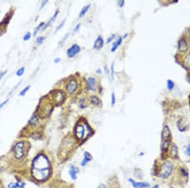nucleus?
<instances>
[{"label":"nucleus","mask_w":190,"mask_h":188,"mask_svg":"<svg viewBox=\"0 0 190 188\" xmlns=\"http://www.w3.org/2000/svg\"><path fill=\"white\" fill-rule=\"evenodd\" d=\"M32 174L38 181L46 180L50 176V162L44 155H39L35 158L32 164Z\"/></svg>","instance_id":"f257e3e1"},{"label":"nucleus","mask_w":190,"mask_h":188,"mask_svg":"<svg viewBox=\"0 0 190 188\" xmlns=\"http://www.w3.org/2000/svg\"><path fill=\"white\" fill-rule=\"evenodd\" d=\"M90 132H91V129L86 124H80L77 125L75 129V134H76V137L80 140L86 138L89 135Z\"/></svg>","instance_id":"f03ea898"},{"label":"nucleus","mask_w":190,"mask_h":188,"mask_svg":"<svg viewBox=\"0 0 190 188\" xmlns=\"http://www.w3.org/2000/svg\"><path fill=\"white\" fill-rule=\"evenodd\" d=\"M173 168V165L170 162H165L161 166L160 170V176L163 179H166L171 174Z\"/></svg>","instance_id":"7ed1b4c3"},{"label":"nucleus","mask_w":190,"mask_h":188,"mask_svg":"<svg viewBox=\"0 0 190 188\" xmlns=\"http://www.w3.org/2000/svg\"><path fill=\"white\" fill-rule=\"evenodd\" d=\"M24 143L18 142L14 146V155L17 159H21L24 156Z\"/></svg>","instance_id":"20e7f679"},{"label":"nucleus","mask_w":190,"mask_h":188,"mask_svg":"<svg viewBox=\"0 0 190 188\" xmlns=\"http://www.w3.org/2000/svg\"><path fill=\"white\" fill-rule=\"evenodd\" d=\"M80 51V48L79 45L73 44L67 51V54L69 58H74Z\"/></svg>","instance_id":"39448f33"},{"label":"nucleus","mask_w":190,"mask_h":188,"mask_svg":"<svg viewBox=\"0 0 190 188\" xmlns=\"http://www.w3.org/2000/svg\"><path fill=\"white\" fill-rule=\"evenodd\" d=\"M51 107L48 103H45L43 105V107L40 108V116L43 118L48 116L51 112Z\"/></svg>","instance_id":"423d86ee"},{"label":"nucleus","mask_w":190,"mask_h":188,"mask_svg":"<svg viewBox=\"0 0 190 188\" xmlns=\"http://www.w3.org/2000/svg\"><path fill=\"white\" fill-rule=\"evenodd\" d=\"M77 88V82L76 80H72L67 85L66 89L69 94H72L76 91Z\"/></svg>","instance_id":"0eeeda50"},{"label":"nucleus","mask_w":190,"mask_h":188,"mask_svg":"<svg viewBox=\"0 0 190 188\" xmlns=\"http://www.w3.org/2000/svg\"><path fill=\"white\" fill-rule=\"evenodd\" d=\"M170 137H171V134H170V130L167 125L164 126L163 130L162 133V141H170Z\"/></svg>","instance_id":"6e6552de"},{"label":"nucleus","mask_w":190,"mask_h":188,"mask_svg":"<svg viewBox=\"0 0 190 188\" xmlns=\"http://www.w3.org/2000/svg\"><path fill=\"white\" fill-rule=\"evenodd\" d=\"M104 44V41L103 38L101 36H99L97 37V39H96L95 43H94V48L95 50H99V49L102 48Z\"/></svg>","instance_id":"1a4fd4ad"},{"label":"nucleus","mask_w":190,"mask_h":188,"mask_svg":"<svg viewBox=\"0 0 190 188\" xmlns=\"http://www.w3.org/2000/svg\"><path fill=\"white\" fill-rule=\"evenodd\" d=\"M53 97H54V100L55 101V103H58V104L62 103L64 101V98H65V96H64V93L61 92H55Z\"/></svg>","instance_id":"9d476101"},{"label":"nucleus","mask_w":190,"mask_h":188,"mask_svg":"<svg viewBox=\"0 0 190 188\" xmlns=\"http://www.w3.org/2000/svg\"><path fill=\"white\" fill-rule=\"evenodd\" d=\"M129 181L131 182V184H132V186H134V187L135 188H141V187H148L150 186L148 183L147 182H135L134 180L132 179H129Z\"/></svg>","instance_id":"9b49d317"},{"label":"nucleus","mask_w":190,"mask_h":188,"mask_svg":"<svg viewBox=\"0 0 190 188\" xmlns=\"http://www.w3.org/2000/svg\"><path fill=\"white\" fill-rule=\"evenodd\" d=\"M95 83L96 80L93 77H89L87 79V88L89 91H93L95 90Z\"/></svg>","instance_id":"f8f14e48"},{"label":"nucleus","mask_w":190,"mask_h":188,"mask_svg":"<svg viewBox=\"0 0 190 188\" xmlns=\"http://www.w3.org/2000/svg\"><path fill=\"white\" fill-rule=\"evenodd\" d=\"M177 126L178 128L181 131H184L186 129L187 127H188V123H187L186 121L184 119H180L178 121V123H177Z\"/></svg>","instance_id":"ddd939ff"},{"label":"nucleus","mask_w":190,"mask_h":188,"mask_svg":"<svg viewBox=\"0 0 190 188\" xmlns=\"http://www.w3.org/2000/svg\"><path fill=\"white\" fill-rule=\"evenodd\" d=\"M58 12H59V11H58V10H57L55 12V13L54 15H53V17H51V19H50V20H49L47 24H46V25H44V26L43 29V30L46 29H47L48 27H50L52 25V24H53V22H55V19L57 18V15H58Z\"/></svg>","instance_id":"4468645a"},{"label":"nucleus","mask_w":190,"mask_h":188,"mask_svg":"<svg viewBox=\"0 0 190 188\" xmlns=\"http://www.w3.org/2000/svg\"><path fill=\"white\" fill-rule=\"evenodd\" d=\"M179 50L181 52H185L188 50V44H187L184 39H182V40L180 41L179 43Z\"/></svg>","instance_id":"2eb2a0df"},{"label":"nucleus","mask_w":190,"mask_h":188,"mask_svg":"<svg viewBox=\"0 0 190 188\" xmlns=\"http://www.w3.org/2000/svg\"><path fill=\"white\" fill-rule=\"evenodd\" d=\"M78 172H79V170H78L76 167L71 166L70 168L69 174L70 175V177L73 180H76V178H77V174Z\"/></svg>","instance_id":"dca6fc26"},{"label":"nucleus","mask_w":190,"mask_h":188,"mask_svg":"<svg viewBox=\"0 0 190 188\" xmlns=\"http://www.w3.org/2000/svg\"><path fill=\"white\" fill-rule=\"evenodd\" d=\"M25 186V183L22 182H11L8 184V188H22Z\"/></svg>","instance_id":"f3484780"},{"label":"nucleus","mask_w":190,"mask_h":188,"mask_svg":"<svg viewBox=\"0 0 190 188\" xmlns=\"http://www.w3.org/2000/svg\"><path fill=\"white\" fill-rule=\"evenodd\" d=\"M92 160V156L88 152H85L84 153V159L83 162H82L81 165L83 166L86 165L87 164V163L90 160Z\"/></svg>","instance_id":"a211bd4d"},{"label":"nucleus","mask_w":190,"mask_h":188,"mask_svg":"<svg viewBox=\"0 0 190 188\" xmlns=\"http://www.w3.org/2000/svg\"><path fill=\"white\" fill-rule=\"evenodd\" d=\"M122 41V37H119L118 38V39L117 40V41H115L113 43L112 48L111 49V51H112V52L115 51V50H117V48L119 47V46H120V45L121 44Z\"/></svg>","instance_id":"6ab92c4d"},{"label":"nucleus","mask_w":190,"mask_h":188,"mask_svg":"<svg viewBox=\"0 0 190 188\" xmlns=\"http://www.w3.org/2000/svg\"><path fill=\"white\" fill-rule=\"evenodd\" d=\"M38 122H39L38 117L35 115H34L31 117V118H30L29 121V123L32 125H36L38 124Z\"/></svg>","instance_id":"aec40b11"},{"label":"nucleus","mask_w":190,"mask_h":188,"mask_svg":"<svg viewBox=\"0 0 190 188\" xmlns=\"http://www.w3.org/2000/svg\"><path fill=\"white\" fill-rule=\"evenodd\" d=\"M91 104H93V105L95 106H99V103H100V101H99V99L96 97V96H92L91 98Z\"/></svg>","instance_id":"412c9836"},{"label":"nucleus","mask_w":190,"mask_h":188,"mask_svg":"<svg viewBox=\"0 0 190 188\" xmlns=\"http://www.w3.org/2000/svg\"><path fill=\"white\" fill-rule=\"evenodd\" d=\"M89 7H90V5H87V6H84V7L81 10L80 13H79V18H81V17H84V16L85 15V14L86 13V12H87V10H88L89 8Z\"/></svg>","instance_id":"4be33fe9"},{"label":"nucleus","mask_w":190,"mask_h":188,"mask_svg":"<svg viewBox=\"0 0 190 188\" xmlns=\"http://www.w3.org/2000/svg\"><path fill=\"white\" fill-rule=\"evenodd\" d=\"M170 141H163L162 145V149L163 152H165V151L167 150L168 148H169V146L170 144Z\"/></svg>","instance_id":"5701e85b"},{"label":"nucleus","mask_w":190,"mask_h":188,"mask_svg":"<svg viewBox=\"0 0 190 188\" xmlns=\"http://www.w3.org/2000/svg\"><path fill=\"white\" fill-rule=\"evenodd\" d=\"M171 156H173V158H175L176 156H177V147L176 146V145H174L173 146V148L171 149Z\"/></svg>","instance_id":"b1692460"},{"label":"nucleus","mask_w":190,"mask_h":188,"mask_svg":"<svg viewBox=\"0 0 190 188\" xmlns=\"http://www.w3.org/2000/svg\"><path fill=\"white\" fill-rule=\"evenodd\" d=\"M43 26H44V22H41L40 24H39V25H38V26L34 30V34H33L34 36H35V35L38 34V32H39V30H40L41 29Z\"/></svg>","instance_id":"393cba45"},{"label":"nucleus","mask_w":190,"mask_h":188,"mask_svg":"<svg viewBox=\"0 0 190 188\" xmlns=\"http://www.w3.org/2000/svg\"><path fill=\"white\" fill-rule=\"evenodd\" d=\"M30 88H31V86H27L26 88H25L24 89H22L21 91H20V93H19V96H24V95H25L26 94V92H27V91L29 90Z\"/></svg>","instance_id":"a878e982"},{"label":"nucleus","mask_w":190,"mask_h":188,"mask_svg":"<svg viewBox=\"0 0 190 188\" xmlns=\"http://www.w3.org/2000/svg\"><path fill=\"white\" fill-rule=\"evenodd\" d=\"M24 71H25V67H21L20 69H19V70H17L16 74H17V76H19V77H20V76H22L24 74Z\"/></svg>","instance_id":"bb28decb"},{"label":"nucleus","mask_w":190,"mask_h":188,"mask_svg":"<svg viewBox=\"0 0 190 188\" xmlns=\"http://www.w3.org/2000/svg\"><path fill=\"white\" fill-rule=\"evenodd\" d=\"M31 32H27V33L24 35V37H23V39H24V41H26L29 40V39H31Z\"/></svg>","instance_id":"cd10ccee"},{"label":"nucleus","mask_w":190,"mask_h":188,"mask_svg":"<svg viewBox=\"0 0 190 188\" xmlns=\"http://www.w3.org/2000/svg\"><path fill=\"white\" fill-rule=\"evenodd\" d=\"M44 39H45L44 37L43 36L39 37H38V39H37L36 40L37 43H38V44H41L44 42Z\"/></svg>","instance_id":"c85d7f7f"},{"label":"nucleus","mask_w":190,"mask_h":188,"mask_svg":"<svg viewBox=\"0 0 190 188\" xmlns=\"http://www.w3.org/2000/svg\"><path fill=\"white\" fill-rule=\"evenodd\" d=\"M167 86H168V88H169V89H172L173 88H174V84L173 82L172 81H170V80H169V81H167Z\"/></svg>","instance_id":"c756f323"},{"label":"nucleus","mask_w":190,"mask_h":188,"mask_svg":"<svg viewBox=\"0 0 190 188\" xmlns=\"http://www.w3.org/2000/svg\"><path fill=\"white\" fill-rule=\"evenodd\" d=\"M65 20H64L62 22H61L60 24L58 25V26L57 27V29H56V31H58V30L60 29L61 27H63V26L64 25V24H65Z\"/></svg>","instance_id":"7c9ffc66"},{"label":"nucleus","mask_w":190,"mask_h":188,"mask_svg":"<svg viewBox=\"0 0 190 188\" xmlns=\"http://www.w3.org/2000/svg\"><path fill=\"white\" fill-rule=\"evenodd\" d=\"M113 65H114V63L112 64V66H111V72H110V75H111V77H112V79H113V77H114V67H113Z\"/></svg>","instance_id":"2f4dec72"},{"label":"nucleus","mask_w":190,"mask_h":188,"mask_svg":"<svg viewBox=\"0 0 190 188\" xmlns=\"http://www.w3.org/2000/svg\"><path fill=\"white\" fill-rule=\"evenodd\" d=\"M111 102H112V105L113 106L115 103V95L113 93L112 94V97H111Z\"/></svg>","instance_id":"473e14b6"},{"label":"nucleus","mask_w":190,"mask_h":188,"mask_svg":"<svg viewBox=\"0 0 190 188\" xmlns=\"http://www.w3.org/2000/svg\"><path fill=\"white\" fill-rule=\"evenodd\" d=\"M186 154L188 156H190V144L187 146L186 150Z\"/></svg>","instance_id":"72a5a7b5"},{"label":"nucleus","mask_w":190,"mask_h":188,"mask_svg":"<svg viewBox=\"0 0 190 188\" xmlns=\"http://www.w3.org/2000/svg\"><path fill=\"white\" fill-rule=\"evenodd\" d=\"M8 101V99H6V100H5V101H3V103H1V104H0V109L2 108L4 106H5V105L6 104V103H7Z\"/></svg>","instance_id":"f704fd0d"},{"label":"nucleus","mask_w":190,"mask_h":188,"mask_svg":"<svg viewBox=\"0 0 190 188\" xmlns=\"http://www.w3.org/2000/svg\"><path fill=\"white\" fill-rule=\"evenodd\" d=\"M124 3H125V1H124V0H122V1H119V2H118L119 6L120 7H122V6H124Z\"/></svg>","instance_id":"c9c22d12"},{"label":"nucleus","mask_w":190,"mask_h":188,"mask_svg":"<svg viewBox=\"0 0 190 188\" xmlns=\"http://www.w3.org/2000/svg\"><path fill=\"white\" fill-rule=\"evenodd\" d=\"M6 73H7V70H5V71L1 72V74H0V80L3 77V76H5L6 74Z\"/></svg>","instance_id":"e433bc0d"},{"label":"nucleus","mask_w":190,"mask_h":188,"mask_svg":"<svg viewBox=\"0 0 190 188\" xmlns=\"http://www.w3.org/2000/svg\"><path fill=\"white\" fill-rule=\"evenodd\" d=\"M114 36H115V35H114V34H113L112 36H110V37H109V38H108V39H107V43H110V42H111L112 41V39H113V38H114Z\"/></svg>","instance_id":"4c0bfd02"},{"label":"nucleus","mask_w":190,"mask_h":188,"mask_svg":"<svg viewBox=\"0 0 190 188\" xmlns=\"http://www.w3.org/2000/svg\"><path fill=\"white\" fill-rule=\"evenodd\" d=\"M47 3H48V1H43V3H42V4H41V6L40 9L43 8L44 7V6H45V5H46V4Z\"/></svg>","instance_id":"58836bf2"},{"label":"nucleus","mask_w":190,"mask_h":188,"mask_svg":"<svg viewBox=\"0 0 190 188\" xmlns=\"http://www.w3.org/2000/svg\"><path fill=\"white\" fill-rule=\"evenodd\" d=\"M98 188H106V186H105V185H104V184H100L99 186H98Z\"/></svg>","instance_id":"ea45409f"},{"label":"nucleus","mask_w":190,"mask_h":188,"mask_svg":"<svg viewBox=\"0 0 190 188\" xmlns=\"http://www.w3.org/2000/svg\"><path fill=\"white\" fill-rule=\"evenodd\" d=\"M80 24H78V25H77V26H76V28L74 29V32H76V31H77V30L79 29V27H80Z\"/></svg>","instance_id":"a19ab883"},{"label":"nucleus","mask_w":190,"mask_h":188,"mask_svg":"<svg viewBox=\"0 0 190 188\" xmlns=\"http://www.w3.org/2000/svg\"><path fill=\"white\" fill-rule=\"evenodd\" d=\"M60 60H61L60 58H55V62L57 63L59 62L60 61Z\"/></svg>","instance_id":"79ce46f5"},{"label":"nucleus","mask_w":190,"mask_h":188,"mask_svg":"<svg viewBox=\"0 0 190 188\" xmlns=\"http://www.w3.org/2000/svg\"><path fill=\"white\" fill-rule=\"evenodd\" d=\"M97 71H98V72H97V73H102V70H99H99H97Z\"/></svg>","instance_id":"37998d69"},{"label":"nucleus","mask_w":190,"mask_h":188,"mask_svg":"<svg viewBox=\"0 0 190 188\" xmlns=\"http://www.w3.org/2000/svg\"><path fill=\"white\" fill-rule=\"evenodd\" d=\"M157 187H158V186H154V187H152V188H157Z\"/></svg>","instance_id":"c03bdc74"}]
</instances>
